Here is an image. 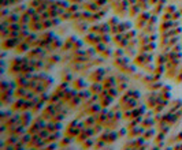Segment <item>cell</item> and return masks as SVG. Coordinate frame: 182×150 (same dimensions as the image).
<instances>
[{
  "instance_id": "obj_1",
  "label": "cell",
  "mask_w": 182,
  "mask_h": 150,
  "mask_svg": "<svg viewBox=\"0 0 182 150\" xmlns=\"http://www.w3.org/2000/svg\"><path fill=\"white\" fill-rule=\"evenodd\" d=\"M25 101H26L25 98H17V100L11 104V111L12 112H22V108H23Z\"/></svg>"
},
{
  "instance_id": "obj_2",
  "label": "cell",
  "mask_w": 182,
  "mask_h": 150,
  "mask_svg": "<svg viewBox=\"0 0 182 150\" xmlns=\"http://www.w3.org/2000/svg\"><path fill=\"white\" fill-rule=\"evenodd\" d=\"M30 120H32V115L29 112H22V115L19 116V124H22L23 127L30 126Z\"/></svg>"
},
{
  "instance_id": "obj_3",
  "label": "cell",
  "mask_w": 182,
  "mask_h": 150,
  "mask_svg": "<svg viewBox=\"0 0 182 150\" xmlns=\"http://www.w3.org/2000/svg\"><path fill=\"white\" fill-rule=\"evenodd\" d=\"M28 93V87H22V86H17L14 90V97L15 98H25Z\"/></svg>"
},
{
  "instance_id": "obj_4",
  "label": "cell",
  "mask_w": 182,
  "mask_h": 150,
  "mask_svg": "<svg viewBox=\"0 0 182 150\" xmlns=\"http://www.w3.org/2000/svg\"><path fill=\"white\" fill-rule=\"evenodd\" d=\"M86 86L88 85H86V82H84V79H74V81H73V87L78 91L84 90Z\"/></svg>"
},
{
  "instance_id": "obj_5",
  "label": "cell",
  "mask_w": 182,
  "mask_h": 150,
  "mask_svg": "<svg viewBox=\"0 0 182 150\" xmlns=\"http://www.w3.org/2000/svg\"><path fill=\"white\" fill-rule=\"evenodd\" d=\"M103 83V87L104 89H111V87H115V85H116V79L112 78V76H110V78H105L104 82H101Z\"/></svg>"
},
{
  "instance_id": "obj_6",
  "label": "cell",
  "mask_w": 182,
  "mask_h": 150,
  "mask_svg": "<svg viewBox=\"0 0 182 150\" xmlns=\"http://www.w3.org/2000/svg\"><path fill=\"white\" fill-rule=\"evenodd\" d=\"M29 48H30V44H28L26 41H22V44L19 43L15 49H17V52H18V53H25V52H28Z\"/></svg>"
},
{
  "instance_id": "obj_7",
  "label": "cell",
  "mask_w": 182,
  "mask_h": 150,
  "mask_svg": "<svg viewBox=\"0 0 182 150\" xmlns=\"http://www.w3.org/2000/svg\"><path fill=\"white\" fill-rule=\"evenodd\" d=\"M40 130H41V127L38 126L36 122H34L33 124H30V127L28 128V132L32 134V135H34V134H38V132H40Z\"/></svg>"
},
{
  "instance_id": "obj_8",
  "label": "cell",
  "mask_w": 182,
  "mask_h": 150,
  "mask_svg": "<svg viewBox=\"0 0 182 150\" xmlns=\"http://www.w3.org/2000/svg\"><path fill=\"white\" fill-rule=\"evenodd\" d=\"M19 17H21L19 14H15V12L11 11V14H10L6 19H7V21L10 22V25H11V23H18V22H19Z\"/></svg>"
},
{
  "instance_id": "obj_9",
  "label": "cell",
  "mask_w": 182,
  "mask_h": 150,
  "mask_svg": "<svg viewBox=\"0 0 182 150\" xmlns=\"http://www.w3.org/2000/svg\"><path fill=\"white\" fill-rule=\"evenodd\" d=\"M49 45H51V48H52V49H59V48L63 47V44H62V41H60L59 38L55 37V38L52 40V43L49 44Z\"/></svg>"
},
{
  "instance_id": "obj_10",
  "label": "cell",
  "mask_w": 182,
  "mask_h": 150,
  "mask_svg": "<svg viewBox=\"0 0 182 150\" xmlns=\"http://www.w3.org/2000/svg\"><path fill=\"white\" fill-rule=\"evenodd\" d=\"M107 49V47H105V43H103V41H100V43L96 45V48H95V51L96 52H99V53H103L104 51Z\"/></svg>"
},
{
  "instance_id": "obj_11",
  "label": "cell",
  "mask_w": 182,
  "mask_h": 150,
  "mask_svg": "<svg viewBox=\"0 0 182 150\" xmlns=\"http://www.w3.org/2000/svg\"><path fill=\"white\" fill-rule=\"evenodd\" d=\"M30 139H32V134L26 132V134H23V135H22V138H19V141H21L22 143H25V145L28 146V143L30 142Z\"/></svg>"
},
{
  "instance_id": "obj_12",
  "label": "cell",
  "mask_w": 182,
  "mask_h": 150,
  "mask_svg": "<svg viewBox=\"0 0 182 150\" xmlns=\"http://www.w3.org/2000/svg\"><path fill=\"white\" fill-rule=\"evenodd\" d=\"M56 6L57 8H65V10L69 8V3L65 2V0H56Z\"/></svg>"
},
{
  "instance_id": "obj_13",
  "label": "cell",
  "mask_w": 182,
  "mask_h": 150,
  "mask_svg": "<svg viewBox=\"0 0 182 150\" xmlns=\"http://www.w3.org/2000/svg\"><path fill=\"white\" fill-rule=\"evenodd\" d=\"M70 143H71V136H69V135H67L66 138L60 139L59 146H67V145H70Z\"/></svg>"
},
{
  "instance_id": "obj_14",
  "label": "cell",
  "mask_w": 182,
  "mask_h": 150,
  "mask_svg": "<svg viewBox=\"0 0 182 150\" xmlns=\"http://www.w3.org/2000/svg\"><path fill=\"white\" fill-rule=\"evenodd\" d=\"M78 6L79 4H75V3H73V4H70L69 6V8H67V11H69L70 12V14H74V12H77V11H78Z\"/></svg>"
},
{
  "instance_id": "obj_15",
  "label": "cell",
  "mask_w": 182,
  "mask_h": 150,
  "mask_svg": "<svg viewBox=\"0 0 182 150\" xmlns=\"http://www.w3.org/2000/svg\"><path fill=\"white\" fill-rule=\"evenodd\" d=\"M92 146H95V143H93V141H92V139H88V138H86V141L82 143V148H84V149L92 148Z\"/></svg>"
},
{
  "instance_id": "obj_16",
  "label": "cell",
  "mask_w": 182,
  "mask_h": 150,
  "mask_svg": "<svg viewBox=\"0 0 182 150\" xmlns=\"http://www.w3.org/2000/svg\"><path fill=\"white\" fill-rule=\"evenodd\" d=\"M10 14H11V11H10V10L6 7V8H2V14H0V17H2V19H6Z\"/></svg>"
},
{
  "instance_id": "obj_17",
  "label": "cell",
  "mask_w": 182,
  "mask_h": 150,
  "mask_svg": "<svg viewBox=\"0 0 182 150\" xmlns=\"http://www.w3.org/2000/svg\"><path fill=\"white\" fill-rule=\"evenodd\" d=\"M172 108H171V112H174V111H177L178 108L181 107V104H182V101L181 100H175V101H172Z\"/></svg>"
},
{
  "instance_id": "obj_18",
  "label": "cell",
  "mask_w": 182,
  "mask_h": 150,
  "mask_svg": "<svg viewBox=\"0 0 182 150\" xmlns=\"http://www.w3.org/2000/svg\"><path fill=\"white\" fill-rule=\"evenodd\" d=\"M40 4H41L40 0H30V2H29V7H33V8L40 7Z\"/></svg>"
},
{
  "instance_id": "obj_19",
  "label": "cell",
  "mask_w": 182,
  "mask_h": 150,
  "mask_svg": "<svg viewBox=\"0 0 182 150\" xmlns=\"http://www.w3.org/2000/svg\"><path fill=\"white\" fill-rule=\"evenodd\" d=\"M127 94H129L132 98H137V100L140 98V93L137 90H127Z\"/></svg>"
},
{
  "instance_id": "obj_20",
  "label": "cell",
  "mask_w": 182,
  "mask_h": 150,
  "mask_svg": "<svg viewBox=\"0 0 182 150\" xmlns=\"http://www.w3.org/2000/svg\"><path fill=\"white\" fill-rule=\"evenodd\" d=\"M153 119H144V122H142V124L145 126V128H149L151 126H153Z\"/></svg>"
},
{
  "instance_id": "obj_21",
  "label": "cell",
  "mask_w": 182,
  "mask_h": 150,
  "mask_svg": "<svg viewBox=\"0 0 182 150\" xmlns=\"http://www.w3.org/2000/svg\"><path fill=\"white\" fill-rule=\"evenodd\" d=\"M81 47H82V41H75L74 45H73V51H78V49H81Z\"/></svg>"
},
{
  "instance_id": "obj_22",
  "label": "cell",
  "mask_w": 182,
  "mask_h": 150,
  "mask_svg": "<svg viewBox=\"0 0 182 150\" xmlns=\"http://www.w3.org/2000/svg\"><path fill=\"white\" fill-rule=\"evenodd\" d=\"M181 15H182L181 12H178V11L175 12V11H174V12H172V19H180V18H181Z\"/></svg>"
},
{
  "instance_id": "obj_23",
  "label": "cell",
  "mask_w": 182,
  "mask_h": 150,
  "mask_svg": "<svg viewBox=\"0 0 182 150\" xmlns=\"http://www.w3.org/2000/svg\"><path fill=\"white\" fill-rule=\"evenodd\" d=\"M71 79H73V76L70 75V74H67V75L63 74V82H66V81H71Z\"/></svg>"
},
{
  "instance_id": "obj_24",
  "label": "cell",
  "mask_w": 182,
  "mask_h": 150,
  "mask_svg": "<svg viewBox=\"0 0 182 150\" xmlns=\"http://www.w3.org/2000/svg\"><path fill=\"white\" fill-rule=\"evenodd\" d=\"M111 53H112V51H110V49H105L101 55H103V57H105V56H111Z\"/></svg>"
},
{
  "instance_id": "obj_25",
  "label": "cell",
  "mask_w": 182,
  "mask_h": 150,
  "mask_svg": "<svg viewBox=\"0 0 182 150\" xmlns=\"http://www.w3.org/2000/svg\"><path fill=\"white\" fill-rule=\"evenodd\" d=\"M152 132H153V131H152V130H149V131H148V132H146V134H145V135H144V139H149V138H151Z\"/></svg>"
},
{
  "instance_id": "obj_26",
  "label": "cell",
  "mask_w": 182,
  "mask_h": 150,
  "mask_svg": "<svg viewBox=\"0 0 182 150\" xmlns=\"http://www.w3.org/2000/svg\"><path fill=\"white\" fill-rule=\"evenodd\" d=\"M122 55H123V51H119V49H118V51H115V56L121 57V56H122Z\"/></svg>"
},
{
  "instance_id": "obj_27",
  "label": "cell",
  "mask_w": 182,
  "mask_h": 150,
  "mask_svg": "<svg viewBox=\"0 0 182 150\" xmlns=\"http://www.w3.org/2000/svg\"><path fill=\"white\" fill-rule=\"evenodd\" d=\"M126 134V128H122V130H119L118 131V135H119V138H121V135H125Z\"/></svg>"
},
{
  "instance_id": "obj_28",
  "label": "cell",
  "mask_w": 182,
  "mask_h": 150,
  "mask_svg": "<svg viewBox=\"0 0 182 150\" xmlns=\"http://www.w3.org/2000/svg\"><path fill=\"white\" fill-rule=\"evenodd\" d=\"M172 149H175V150H182V143H178V145H175Z\"/></svg>"
},
{
  "instance_id": "obj_29",
  "label": "cell",
  "mask_w": 182,
  "mask_h": 150,
  "mask_svg": "<svg viewBox=\"0 0 182 150\" xmlns=\"http://www.w3.org/2000/svg\"><path fill=\"white\" fill-rule=\"evenodd\" d=\"M166 11H167V12H174L175 7H167V8H166Z\"/></svg>"
},
{
  "instance_id": "obj_30",
  "label": "cell",
  "mask_w": 182,
  "mask_h": 150,
  "mask_svg": "<svg viewBox=\"0 0 182 150\" xmlns=\"http://www.w3.org/2000/svg\"><path fill=\"white\" fill-rule=\"evenodd\" d=\"M40 2H41V3H47L48 0H40Z\"/></svg>"
}]
</instances>
